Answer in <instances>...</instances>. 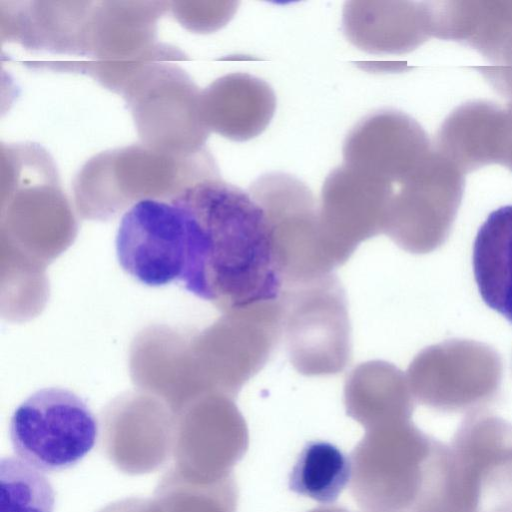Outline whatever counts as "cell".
I'll list each match as a JSON object with an SVG mask.
<instances>
[{
	"instance_id": "cell-1",
	"label": "cell",
	"mask_w": 512,
	"mask_h": 512,
	"mask_svg": "<svg viewBox=\"0 0 512 512\" xmlns=\"http://www.w3.org/2000/svg\"><path fill=\"white\" fill-rule=\"evenodd\" d=\"M172 199L185 224L179 281L186 290L225 314L280 299L284 281L271 233L249 191L208 178Z\"/></svg>"
},
{
	"instance_id": "cell-2",
	"label": "cell",
	"mask_w": 512,
	"mask_h": 512,
	"mask_svg": "<svg viewBox=\"0 0 512 512\" xmlns=\"http://www.w3.org/2000/svg\"><path fill=\"white\" fill-rule=\"evenodd\" d=\"M445 444L410 420L366 430L351 455V490L367 512H434Z\"/></svg>"
},
{
	"instance_id": "cell-3",
	"label": "cell",
	"mask_w": 512,
	"mask_h": 512,
	"mask_svg": "<svg viewBox=\"0 0 512 512\" xmlns=\"http://www.w3.org/2000/svg\"><path fill=\"white\" fill-rule=\"evenodd\" d=\"M280 304L282 337L296 371L341 373L350 363L352 342L346 295L336 275L284 286Z\"/></svg>"
},
{
	"instance_id": "cell-4",
	"label": "cell",
	"mask_w": 512,
	"mask_h": 512,
	"mask_svg": "<svg viewBox=\"0 0 512 512\" xmlns=\"http://www.w3.org/2000/svg\"><path fill=\"white\" fill-rule=\"evenodd\" d=\"M444 512H512V425L465 422L445 446Z\"/></svg>"
},
{
	"instance_id": "cell-5",
	"label": "cell",
	"mask_w": 512,
	"mask_h": 512,
	"mask_svg": "<svg viewBox=\"0 0 512 512\" xmlns=\"http://www.w3.org/2000/svg\"><path fill=\"white\" fill-rule=\"evenodd\" d=\"M9 434L18 458L38 470L55 472L75 466L93 449L98 423L76 393L47 387L14 410Z\"/></svg>"
},
{
	"instance_id": "cell-6",
	"label": "cell",
	"mask_w": 512,
	"mask_h": 512,
	"mask_svg": "<svg viewBox=\"0 0 512 512\" xmlns=\"http://www.w3.org/2000/svg\"><path fill=\"white\" fill-rule=\"evenodd\" d=\"M248 191L264 211L284 286L332 273L319 205L306 184L274 172L259 177Z\"/></svg>"
},
{
	"instance_id": "cell-7",
	"label": "cell",
	"mask_w": 512,
	"mask_h": 512,
	"mask_svg": "<svg viewBox=\"0 0 512 512\" xmlns=\"http://www.w3.org/2000/svg\"><path fill=\"white\" fill-rule=\"evenodd\" d=\"M393 199L391 182L347 164L324 181L319 221L325 252L333 268L343 265L358 245L385 233Z\"/></svg>"
},
{
	"instance_id": "cell-8",
	"label": "cell",
	"mask_w": 512,
	"mask_h": 512,
	"mask_svg": "<svg viewBox=\"0 0 512 512\" xmlns=\"http://www.w3.org/2000/svg\"><path fill=\"white\" fill-rule=\"evenodd\" d=\"M115 243L120 266L138 282L159 287L179 280L186 249L181 208L173 199L136 202L123 215Z\"/></svg>"
},
{
	"instance_id": "cell-9",
	"label": "cell",
	"mask_w": 512,
	"mask_h": 512,
	"mask_svg": "<svg viewBox=\"0 0 512 512\" xmlns=\"http://www.w3.org/2000/svg\"><path fill=\"white\" fill-rule=\"evenodd\" d=\"M344 405L348 416L366 430L410 420L412 405L404 378L391 363H360L346 377Z\"/></svg>"
},
{
	"instance_id": "cell-10",
	"label": "cell",
	"mask_w": 512,
	"mask_h": 512,
	"mask_svg": "<svg viewBox=\"0 0 512 512\" xmlns=\"http://www.w3.org/2000/svg\"><path fill=\"white\" fill-rule=\"evenodd\" d=\"M472 259L483 301L512 323V204L489 214L477 232Z\"/></svg>"
},
{
	"instance_id": "cell-11",
	"label": "cell",
	"mask_w": 512,
	"mask_h": 512,
	"mask_svg": "<svg viewBox=\"0 0 512 512\" xmlns=\"http://www.w3.org/2000/svg\"><path fill=\"white\" fill-rule=\"evenodd\" d=\"M402 119L379 111L361 120L343 145L344 164L383 178L400 180L406 171Z\"/></svg>"
},
{
	"instance_id": "cell-12",
	"label": "cell",
	"mask_w": 512,
	"mask_h": 512,
	"mask_svg": "<svg viewBox=\"0 0 512 512\" xmlns=\"http://www.w3.org/2000/svg\"><path fill=\"white\" fill-rule=\"evenodd\" d=\"M351 479V462L335 445L310 441L302 449L290 478L291 491L322 504L335 502Z\"/></svg>"
},
{
	"instance_id": "cell-13",
	"label": "cell",
	"mask_w": 512,
	"mask_h": 512,
	"mask_svg": "<svg viewBox=\"0 0 512 512\" xmlns=\"http://www.w3.org/2000/svg\"><path fill=\"white\" fill-rule=\"evenodd\" d=\"M0 512H54L55 491L43 471L18 457L0 460Z\"/></svg>"
}]
</instances>
